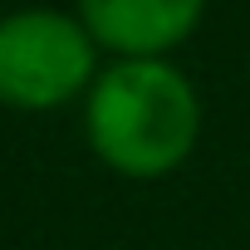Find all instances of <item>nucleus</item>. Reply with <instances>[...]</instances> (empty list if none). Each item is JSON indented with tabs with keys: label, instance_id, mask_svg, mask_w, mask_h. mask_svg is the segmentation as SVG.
<instances>
[{
	"label": "nucleus",
	"instance_id": "2",
	"mask_svg": "<svg viewBox=\"0 0 250 250\" xmlns=\"http://www.w3.org/2000/svg\"><path fill=\"white\" fill-rule=\"evenodd\" d=\"M98 69L103 49L74 10L20 5L0 15V108L59 113L83 103Z\"/></svg>",
	"mask_w": 250,
	"mask_h": 250
},
{
	"label": "nucleus",
	"instance_id": "3",
	"mask_svg": "<svg viewBox=\"0 0 250 250\" xmlns=\"http://www.w3.org/2000/svg\"><path fill=\"white\" fill-rule=\"evenodd\" d=\"M206 5L211 0H74V15L108 59H172L201 30Z\"/></svg>",
	"mask_w": 250,
	"mask_h": 250
},
{
	"label": "nucleus",
	"instance_id": "1",
	"mask_svg": "<svg viewBox=\"0 0 250 250\" xmlns=\"http://www.w3.org/2000/svg\"><path fill=\"white\" fill-rule=\"evenodd\" d=\"M79 108L88 152L123 182H162L201 147V93L172 59H108Z\"/></svg>",
	"mask_w": 250,
	"mask_h": 250
}]
</instances>
